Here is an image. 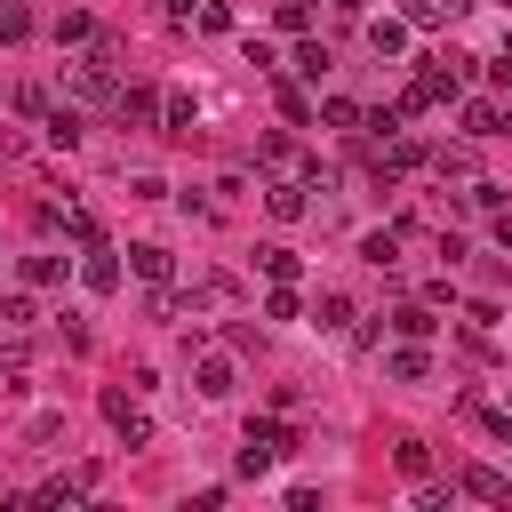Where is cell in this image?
Here are the masks:
<instances>
[{
	"instance_id": "cell-19",
	"label": "cell",
	"mask_w": 512,
	"mask_h": 512,
	"mask_svg": "<svg viewBox=\"0 0 512 512\" xmlns=\"http://www.w3.org/2000/svg\"><path fill=\"white\" fill-rule=\"evenodd\" d=\"M160 120L184 136V128H192V96H184V88H176V96H160Z\"/></svg>"
},
{
	"instance_id": "cell-11",
	"label": "cell",
	"mask_w": 512,
	"mask_h": 512,
	"mask_svg": "<svg viewBox=\"0 0 512 512\" xmlns=\"http://www.w3.org/2000/svg\"><path fill=\"white\" fill-rule=\"evenodd\" d=\"M264 208H272L280 224H296V216H304L312 200H304V184H272V192H264Z\"/></svg>"
},
{
	"instance_id": "cell-21",
	"label": "cell",
	"mask_w": 512,
	"mask_h": 512,
	"mask_svg": "<svg viewBox=\"0 0 512 512\" xmlns=\"http://www.w3.org/2000/svg\"><path fill=\"white\" fill-rule=\"evenodd\" d=\"M24 280H32V288H48V280H64V256H24Z\"/></svg>"
},
{
	"instance_id": "cell-32",
	"label": "cell",
	"mask_w": 512,
	"mask_h": 512,
	"mask_svg": "<svg viewBox=\"0 0 512 512\" xmlns=\"http://www.w3.org/2000/svg\"><path fill=\"white\" fill-rule=\"evenodd\" d=\"M176 16H192V0H176Z\"/></svg>"
},
{
	"instance_id": "cell-12",
	"label": "cell",
	"mask_w": 512,
	"mask_h": 512,
	"mask_svg": "<svg viewBox=\"0 0 512 512\" xmlns=\"http://www.w3.org/2000/svg\"><path fill=\"white\" fill-rule=\"evenodd\" d=\"M392 464H400V480H432V448H424V440H400Z\"/></svg>"
},
{
	"instance_id": "cell-27",
	"label": "cell",
	"mask_w": 512,
	"mask_h": 512,
	"mask_svg": "<svg viewBox=\"0 0 512 512\" xmlns=\"http://www.w3.org/2000/svg\"><path fill=\"white\" fill-rule=\"evenodd\" d=\"M312 320H320V328H344V320H352V304H344V296H320V312H312Z\"/></svg>"
},
{
	"instance_id": "cell-30",
	"label": "cell",
	"mask_w": 512,
	"mask_h": 512,
	"mask_svg": "<svg viewBox=\"0 0 512 512\" xmlns=\"http://www.w3.org/2000/svg\"><path fill=\"white\" fill-rule=\"evenodd\" d=\"M488 80H496V88H512V56H496V64H488Z\"/></svg>"
},
{
	"instance_id": "cell-24",
	"label": "cell",
	"mask_w": 512,
	"mask_h": 512,
	"mask_svg": "<svg viewBox=\"0 0 512 512\" xmlns=\"http://www.w3.org/2000/svg\"><path fill=\"white\" fill-rule=\"evenodd\" d=\"M264 320H296V288H288V280L264 296Z\"/></svg>"
},
{
	"instance_id": "cell-10",
	"label": "cell",
	"mask_w": 512,
	"mask_h": 512,
	"mask_svg": "<svg viewBox=\"0 0 512 512\" xmlns=\"http://www.w3.org/2000/svg\"><path fill=\"white\" fill-rule=\"evenodd\" d=\"M40 128H48V144H56V152H72V144H80V112H72V104H64V112H40Z\"/></svg>"
},
{
	"instance_id": "cell-5",
	"label": "cell",
	"mask_w": 512,
	"mask_h": 512,
	"mask_svg": "<svg viewBox=\"0 0 512 512\" xmlns=\"http://www.w3.org/2000/svg\"><path fill=\"white\" fill-rule=\"evenodd\" d=\"M80 280H88L96 296H112V288H120V264H112V248H104V240H96V248L80 256Z\"/></svg>"
},
{
	"instance_id": "cell-25",
	"label": "cell",
	"mask_w": 512,
	"mask_h": 512,
	"mask_svg": "<svg viewBox=\"0 0 512 512\" xmlns=\"http://www.w3.org/2000/svg\"><path fill=\"white\" fill-rule=\"evenodd\" d=\"M456 8H464V0H416V8H408V16H416V24H448V16H456Z\"/></svg>"
},
{
	"instance_id": "cell-9",
	"label": "cell",
	"mask_w": 512,
	"mask_h": 512,
	"mask_svg": "<svg viewBox=\"0 0 512 512\" xmlns=\"http://www.w3.org/2000/svg\"><path fill=\"white\" fill-rule=\"evenodd\" d=\"M368 48H376V56H400V48H408V24H400V16H376V24H368Z\"/></svg>"
},
{
	"instance_id": "cell-14",
	"label": "cell",
	"mask_w": 512,
	"mask_h": 512,
	"mask_svg": "<svg viewBox=\"0 0 512 512\" xmlns=\"http://www.w3.org/2000/svg\"><path fill=\"white\" fill-rule=\"evenodd\" d=\"M384 368H392L400 384H424V368H432V360H424V352H416V336H408V344H400V352H392Z\"/></svg>"
},
{
	"instance_id": "cell-2",
	"label": "cell",
	"mask_w": 512,
	"mask_h": 512,
	"mask_svg": "<svg viewBox=\"0 0 512 512\" xmlns=\"http://www.w3.org/2000/svg\"><path fill=\"white\" fill-rule=\"evenodd\" d=\"M104 424L120 432V448H152V416H144L136 384H128V392H120V384H104Z\"/></svg>"
},
{
	"instance_id": "cell-1",
	"label": "cell",
	"mask_w": 512,
	"mask_h": 512,
	"mask_svg": "<svg viewBox=\"0 0 512 512\" xmlns=\"http://www.w3.org/2000/svg\"><path fill=\"white\" fill-rule=\"evenodd\" d=\"M296 448H304V432H288V424L256 416V424H248V440H240V456H232V472H240V480H264V472H272L280 456H296Z\"/></svg>"
},
{
	"instance_id": "cell-16",
	"label": "cell",
	"mask_w": 512,
	"mask_h": 512,
	"mask_svg": "<svg viewBox=\"0 0 512 512\" xmlns=\"http://www.w3.org/2000/svg\"><path fill=\"white\" fill-rule=\"evenodd\" d=\"M392 328H400V336H416V344H424V336H432V328H440V320H432V312H424V304H400V312H392Z\"/></svg>"
},
{
	"instance_id": "cell-15",
	"label": "cell",
	"mask_w": 512,
	"mask_h": 512,
	"mask_svg": "<svg viewBox=\"0 0 512 512\" xmlns=\"http://www.w3.org/2000/svg\"><path fill=\"white\" fill-rule=\"evenodd\" d=\"M24 32H32V0H0V40L16 48Z\"/></svg>"
},
{
	"instance_id": "cell-33",
	"label": "cell",
	"mask_w": 512,
	"mask_h": 512,
	"mask_svg": "<svg viewBox=\"0 0 512 512\" xmlns=\"http://www.w3.org/2000/svg\"><path fill=\"white\" fill-rule=\"evenodd\" d=\"M504 8H512V0H504Z\"/></svg>"
},
{
	"instance_id": "cell-17",
	"label": "cell",
	"mask_w": 512,
	"mask_h": 512,
	"mask_svg": "<svg viewBox=\"0 0 512 512\" xmlns=\"http://www.w3.org/2000/svg\"><path fill=\"white\" fill-rule=\"evenodd\" d=\"M56 440H64V416H56V408H48V416H32V424H24V448H56Z\"/></svg>"
},
{
	"instance_id": "cell-8",
	"label": "cell",
	"mask_w": 512,
	"mask_h": 512,
	"mask_svg": "<svg viewBox=\"0 0 512 512\" xmlns=\"http://www.w3.org/2000/svg\"><path fill=\"white\" fill-rule=\"evenodd\" d=\"M192 392H200V400H224V392H232V360H216V352H208V360H200V376H192Z\"/></svg>"
},
{
	"instance_id": "cell-29",
	"label": "cell",
	"mask_w": 512,
	"mask_h": 512,
	"mask_svg": "<svg viewBox=\"0 0 512 512\" xmlns=\"http://www.w3.org/2000/svg\"><path fill=\"white\" fill-rule=\"evenodd\" d=\"M272 16H280V32H304V24H312V8H304V0H280Z\"/></svg>"
},
{
	"instance_id": "cell-28",
	"label": "cell",
	"mask_w": 512,
	"mask_h": 512,
	"mask_svg": "<svg viewBox=\"0 0 512 512\" xmlns=\"http://www.w3.org/2000/svg\"><path fill=\"white\" fill-rule=\"evenodd\" d=\"M448 496H456V488H432V480H416V512H448Z\"/></svg>"
},
{
	"instance_id": "cell-26",
	"label": "cell",
	"mask_w": 512,
	"mask_h": 512,
	"mask_svg": "<svg viewBox=\"0 0 512 512\" xmlns=\"http://www.w3.org/2000/svg\"><path fill=\"white\" fill-rule=\"evenodd\" d=\"M320 112H328V128H352V120H360V104H352V96H328Z\"/></svg>"
},
{
	"instance_id": "cell-6",
	"label": "cell",
	"mask_w": 512,
	"mask_h": 512,
	"mask_svg": "<svg viewBox=\"0 0 512 512\" xmlns=\"http://www.w3.org/2000/svg\"><path fill=\"white\" fill-rule=\"evenodd\" d=\"M120 120H128V128H152V120H160V96H152V88H120Z\"/></svg>"
},
{
	"instance_id": "cell-20",
	"label": "cell",
	"mask_w": 512,
	"mask_h": 512,
	"mask_svg": "<svg viewBox=\"0 0 512 512\" xmlns=\"http://www.w3.org/2000/svg\"><path fill=\"white\" fill-rule=\"evenodd\" d=\"M464 128H472V136H496L504 112H496V104H464Z\"/></svg>"
},
{
	"instance_id": "cell-3",
	"label": "cell",
	"mask_w": 512,
	"mask_h": 512,
	"mask_svg": "<svg viewBox=\"0 0 512 512\" xmlns=\"http://www.w3.org/2000/svg\"><path fill=\"white\" fill-rule=\"evenodd\" d=\"M456 488H464V496H480V504H504V496H512V480H504V472H488V464H464V472H456Z\"/></svg>"
},
{
	"instance_id": "cell-7",
	"label": "cell",
	"mask_w": 512,
	"mask_h": 512,
	"mask_svg": "<svg viewBox=\"0 0 512 512\" xmlns=\"http://www.w3.org/2000/svg\"><path fill=\"white\" fill-rule=\"evenodd\" d=\"M360 264L392 272V264H400V232H392V224H384V232H368V240H360Z\"/></svg>"
},
{
	"instance_id": "cell-22",
	"label": "cell",
	"mask_w": 512,
	"mask_h": 512,
	"mask_svg": "<svg viewBox=\"0 0 512 512\" xmlns=\"http://www.w3.org/2000/svg\"><path fill=\"white\" fill-rule=\"evenodd\" d=\"M296 72H304V80H320V72H328V48H320V40H304V48H296Z\"/></svg>"
},
{
	"instance_id": "cell-31",
	"label": "cell",
	"mask_w": 512,
	"mask_h": 512,
	"mask_svg": "<svg viewBox=\"0 0 512 512\" xmlns=\"http://www.w3.org/2000/svg\"><path fill=\"white\" fill-rule=\"evenodd\" d=\"M496 248H512V208H496Z\"/></svg>"
},
{
	"instance_id": "cell-13",
	"label": "cell",
	"mask_w": 512,
	"mask_h": 512,
	"mask_svg": "<svg viewBox=\"0 0 512 512\" xmlns=\"http://www.w3.org/2000/svg\"><path fill=\"white\" fill-rule=\"evenodd\" d=\"M256 264H264L272 280H296V272H304V264H296V248H280V240H264V248H256Z\"/></svg>"
},
{
	"instance_id": "cell-23",
	"label": "cell",
	"mask_w": 512,
	"mask_h": 512,
	"mask_svg": "<svg viewBox=\"0 0 512 512\" xmlns=\"http://www.w3.org/2000/svg\"><path fill=\"white\" fill-rule=\"evenodd\" d=\"M0 328H32V296H0Z\"/></svg>"
},
{
	"instance_id": "cell-4",
	"label": "cell",
	"mask_w": 512,
	"mask_h": 512,
	"mask_svg": "<svg viewBox=\"0 0 512 512\" xmlns=\"http://www.w3.org/2000/svg\"><path fill=\"white\" fill-rule=\"evenodd\" d=\"M128 272H136V280H168V272H176V256H168L160 240H136V248H128Z\"/></svg>"
},
{
	"instance_id": "cell-18",
	"label": "cell",
	"mask_w": 512,
	"mask_h": 512,
	"mask_svg": "<svg viewBox=\"0 0 512 512\" xmlns=\"http://www.w3.org/2000/svg\"><path fill=\"white\" fill-rule=\"evenodd\" d=\"M56 40H96V16H88V8H64V16H56Z\"/></svg>"
}]
</instances>
